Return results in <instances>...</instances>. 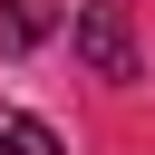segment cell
Here are the masks:
<instances>
[{
    "label": "cell",
    "instance_id": "1",
    "mask_svg": "<svg viewBox=\"0 0 155 155\" xmlns=\"http://www.w3.org/2000/svg\"><path fill=\"white\" fill-rule=\"evenodd\" d=\"M78 58H87L107 87L136 78V19H126V0H87V10H78Z\"/></svg>",
    "mask_w": 155,
    "mask_h": 155
},
{
    "label": "cell",
    "instance_id": "2",
    "mask_svg": "<svg viewBox=\"0 0 155 155\" xmlns=\"http://www.w3.org/2000/svg\"><path fill=\"white\" fill-rule=\"evenodd\" d=\"M48 29H58V0H0V48H10V58L39 48Z\"/></svg>",
    "mask_w": 155,
    "mask_h": 155
},
{
    "label": "cell",
    "instance_id": "3",
    "mask_svg": "<svg viewBox=\"0 0 155 155\" xmlns=\"http://www.w3.org/2000/svg\"><path fill=\"white\" fill-rule=\"evenodd\" d=\"M0 155H68V145H58V126H48V116L0 107Z\"/></svg>",
    "mask_w": 155,
    "mask_h": 155
}]
</instances>
